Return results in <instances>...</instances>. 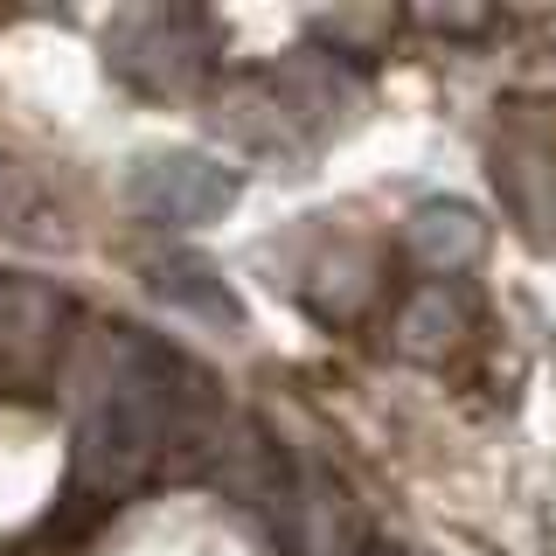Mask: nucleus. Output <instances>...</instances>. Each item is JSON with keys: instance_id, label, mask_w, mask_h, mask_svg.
Listing matches in <instances>:
<instances>
[{"instance_id": "obj_1", "label": "nucleus", "mask_w": 556, "mask_h": 556, "mask_svg": "<svg viewBox=\"0 0 556 556\" xmlns=\"http://www.w3.org/2000/svg\"><path fill=\"white\" fill-rule=\"evenodd\" d=\"M237 202V174L202 161V153H167V161H147L132 174V208L147 223H202V216H223Z\"/></svg>"}, {"instance_id": "obj_2", "label": "nucleus", "mask_w": 556, "mask_h": 556, "mask_svg": "<svg viewBox=\"0 0 556 556\" xmlns=\"http://www.w3.org/2000/svg\"><path fill=\"white\" fill-rule=\"evenodd\" d=\"M153 292H161L167 306H181V313H195V320L208 327H237L243 313L230 300V286H223L216 271L202 265V257H167V265H153Z\"/></svg>"}, {"instance_id": "obj_3", "label": "nucleus", "mask_w": 556, "mask_h": 556, "mask_svg": "<svg viewBox=\"0 0 556 556\" xmlns=\"http://www.w3.org/2000/svg\"><path fill=\"white\" fill-rule=\"evenodd\" d=\"M410 243L431 271H459V265H473V251H480V223H473V208H459V202H431V208H417Z\"/></svg>"}]
</instances>
